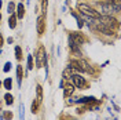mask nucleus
I'll return each mask as SVG.
<instances>
[{"label": "nucleus", "instance_id": "nucleus-10", "mask_svg": "<svg viewBox=\"0 0 121 120\" xmlns=\"http://www.w3.org/2000/svg\"><path fill=\"white\" fill-rule=\"evenodd\" d=\"M73 91H74V87H73L72 84H66V86H65V90H63V95H65V97H69V95L73 94Z\"/></svg>", "mask_w": 121, "mask_h": 120}, {"label": "nucleus", "instance_id": "nucleus-26", "mask_svg": "<svg viewBox=\"0 0 121 120\" xmlns=\"http://www.w3.org/2000/svg\"><path fill=\"white\" fill-rule=\"evenodd\" d=\"M0 21H1V14H0Z\"/></svg>", "mask_w": 121, "mask_h": 120}, {"label": "nucleus", "instance_id": "nucleus-11", "mask_svg": "<svg viewBox=\"0 0 121 120\" xmlns=\"http://www.w3.org/2000/svg\"><path fill=\"white\" fill-rule=\"evenodd\" d=\"M17 11H18L17 17H18V18H23V15H25V7H23L22 3H19V4H18V7H17Z\"/></svg>", "mask_w": 121, "mask_h": 120}, {"label": "nucleus", "instance_id": "nucleus-18", "mask_svg": "<svg viewBox=\"0 0 121 120\" xmlns=\"http://www.w3.org/2000/svg\"><path fill=\"white\" fill-rule=\"evenodd\" d=\"M19 117H21V120H25V108H23V104L19 105Z\"/></svg>", "mask_w": 121, "mask_h": 120}, {"label": "nucleus", "instance_id": "nucleus-24", "mask_svg": "<svg viewBox=\"0 0 121 120\" xmlns=\"http://www.w3.org/2000/svg\"><path fill=\"white\" fill-rule=\"evenodd\" d=\"M3 43H4V39H3V35L0 33V47L3 46Z\"/></svg>", "mask_w": 121, "mask_h": 120}, {"label": "nucleus", "instance_id": "nucleus-25", "mask_svg": "<svg viewBox=\"0 0 121 120\" xmlns=\"http://www.w3.org/2000/svg\"><path fill=\"white\" fill-rule=\"evenodd\" d=\"M1 6H3V1H1V0H0V8H1Z\"/></svg>", "mask_w": 121, "mask_h": 120}, {"label": "nucleus", "instance_id": "nucleus-6", "mask_svg": "<svg viewBox=\"0 0 121 120\" xmlns=\"http://www.w3.org/2000/svg\"><path fill=\"white\" fill-rule=\"evenodd\" d=\"M44 32H45V22H44V14H43L37 18V33L43 35Z\"/></svg>", "mask_w": 121, "mask_h": 120}, {"label": "nucleus", "instance_id": "nucleus-20", "mask_svg": "<svg viewBox=\"0 0 121 120\" xmlns=\"http://www.w3.org/2000/svg\"><path fill=\"white\" fill-rule=\"evenodd\" d=\"M1 117H3V119L10 120V119H13V113H11V112H7V111H6V112L3 113V116H1Z\"/></svg>", "mask_w": 121, "mask_h": 120}, {"label": "nucleus", "instance_id": "nucleus-5", "mask_svg": "<svg viewBox=\"0 0 121 120\" xmlns=\"http://www.w3.org/2000/svg\"><path fill=\"white\" fill-rule=\"evenodd\" d=\"M96 30H99V32H102V33H105V35H107V36H110V35H113V30L109 29L107 26H106L105 23H100V22H96V25L94 26Z\"/></svg>", "mask_w": 121, "mask_h": 120}, {"label": "nucleus", "instance_id": "nucleus-2", "mask_svg": "<svg viewBox=\"0 0 121 120\" xmlns=\"http://www.w3.org/2000/svg\"><path fill=\"white\" fill-rule=\"evenodd\" d=\"M45 60H47V57H45V48L43 46H40L37 48V51H36V66L41 68Z\"/></svg>", "mask_w": 121, "mask_h": 120}, {"label": "nucleus", "instance_id": "nucleus-8", "mask_svg": "<svg viewBox=\"0 0 121 120\" xmlns=\"http://www.w3.org/2000/svg\"><path fill=\"white\" fill-rule=\"evenodd\" d=\"M102 19L105 21V25H109V26H118V21L116 18H112V17H102Z\"/></svg>", "mask_w": 121, "mask_h": 120}, {"label": "nucleus", "instance_id": "nucleus-16", "mask_svg": "<svg viewBox=\"0 0 121 120\" xmlns=\"http://www.w3.org/2000/svg\"><path fill=\"white\" fill-rule=\"evenodd\" d=\"M4 99H6V104H7V105H13L14 98H13L11 94H6V95H4Z\"/></svg>", "mask_w": 121, "mask_h": 120}, {"label": "nucleus", "instance_id": "nucleus-9", "mask_svg": "<svg viewBox=\"0 0 121 120\" xmlns=\"http://www.w3.org/2000/svg\"><path fill=\"white\" fill-rule=\"evenodd\" d=\"M22 77H23L22 66L18 65V66H17V80H18V86H21V83H22Z\"/></svg>", "mask_w": 121, "mask_h": 120}, {"label": "nucleus", "instance_id": "nucleus-3", "mask_svg": "<svg viewBox=\"0 0 121 120\" xmlns=\"http://www.w3.org/2000/svg\"><path fill=\"white\" fill-rule=\"evenodd\" d=\"M100 8L105 11L106 14H110V13H118V11H120V4H118V3H109V4L102 3V4H100Z\"/></svg>", "mask_w": 121, "mask_h": 120}, {"label": "nucleus", "instance_id": "nucleus-12", "mask_svg": "<svg viewBox=\"0 0 121 120\" xmlns=\"http://www.w3.org/2000/svg\"><path fill=\"white\" fill-rule=\"evenodd\" d=\"M8 26L11 28V29H14L15 26H17V17L14 14L10 17V19H8Z\"/></svg>", "mask_w": 121, "mask_h": 120}, {"label": "nucleus", "instance_id": "nucleus-19", "mask_svg": "<svg viewBox=\"0 0 121 120\" xmlns=\"http://www.w3.org/2000/svg\"><path fill=\"white\" fill-rule=\"evenodd\" d=\"M35 65H33V57L32 55H28V69H33Z\"/></svg>", "mask_w": 121, "mask_h": 120}, {"label": "nucleus", "instance_id": "nucleus-4", "mask_svg": "<svg viewBox=\"0 0 121 120\" xmlns=\"http://www.w3.org/2000/svg\"><path fill=\"white\" fill-rule=\"evenodd\" d=\"M72 82H73V84H74L76 87H78V88L85 87V80H84V77L78 76L77 73H74V75L72 76Z\"/></svg>", "mask_w": 121, "mask_h": 120}, {"label": "nucleus", "instance_id": "nucleus-17", "mask_svg": "<svg viewBox=\"0 0 121 120\" xmlns=\"http://www.w3.org/2000/svg\"><path fill=\"white\" fill-rule=\"evenodd\" d=\"M14 10H15V4H14V1H10V3H8V7H7V13L13 14V13H14Z\"/></svg>", "mask_w": 121, "mask_h": 120}, {"label": "nucleus", "instance_id": "nucleus-23", "mask_svg": "<svg viewBox=\"0 0 121 120\" xmlns=\"http://www.w3.org/2000/svg\"><path fill=\"white\" fill-rule=\"evenodd\" d=\"M11 69V62H7L6 65H4V72H8Z\"/></svg>", "mask_w": 121, "mask_h": 120}, {"label": "nucleus", "instance_id": "nucleus-1", "mask_svg": "<svg viewBox=\"0 0 121 120\" xmlns=\"http://www.w3.org/2000/svg\"><path fill=\"white\" fill-rule=\"evenodd\" d=\"M77 8H78V10H80V11H81L85 17H88V18L98 19L99 17H100L98 11H95L94 8H91L90 6H87V4H83V3H81V4H77Z\"/></svg>", "mask_w": 121, "mask_h": 120}, {"label": "nucleus", "instance_id": "nucleus-7", "mask_svg": "<svg viewBox=\"0 0 121 120\" xmlns=\"http://www.w3.org/2000/svg\"><path fill=\"white\" fill-rule=\"evenodd\" d=\"M70 104H90V102H95V97H83L80 99H70Z\"/></svg>", "mask_w": 121, "mask_h": 120}, {"label": "nucleus", "instance_id": "nucleus-27", "mask_svg": "<svg viewBox=\"0 0 121 120\" xmlns=\"http://www.w3.org/2000/svg\"><path fill=\"white\" fill-rule=\"evenodd\" d=\"M0 87H1V82H0Z\"/></svg>", "mask_w": 121, "mask_h": 120}, {"label": "nucleus", "instance_id": "nucleus-22", "mask_svg": "<svg viewBox=\"0 0 121 120\" xmlns=\"http://www.w3.org/2000/svg\"><path fill=\"white\" fill-rule=\"evenodd\" d=\"M73 17H74L76 19H77V25H78V28H83V21H81V19H80V18H78V17H77V15L74 14V13H73Z\"/></svg>", "mask_w": 121, "mask_h": 120}, {"label": "nucleus", "instance_id": "nucleus-13", "mask_svg": "<svg viewBox=\"0 0 121 120\" xmlns=\"http://www.w3.org/2000/svg\"><path fill=\"white\" fill-rule=\"evenodd\" d=\"M36 91H37V101L40 102V101L43 99V88H41V86H40V84H37Z\"/></svg>", "mask_w": 121, "mask_h": 120}, {"label": "nucleus", "instance_id": "nucleus-21", "mask_svg": "<svg viewBox=\"0 0 121 120\" xmlns=\"http://www.w3.org/2000/svg\"><path fill=\"white\" fill-rule=\"evenodd\" d=\"M37 101H33V104H32V112L33 113H37Z\"/></svg>", "mask_w": 121, "mask_h": 120}, {"label": "nucleus", "instance_id": "nucleus-14", "mask_svg": "<svg viewBox=\"0 0 121 120\" xmlns=\"http://www.w3.org/2000/svg\"><path fill=\"white\" fill-rule=\"evenodd\" d=\"M15 57H17V60L21 61L22 60V50H21V47H15Z\"/></svg>", "mask_w": 121, "mask_h": 120}, {"label": "nucleus", "instance_id": "nucleus-15", "mask_svg": "<svg viewBox=\"0 0 121 120\" xmlns=\"http://www.w3.org/2000/svg\"><path fill=\"white\" fill-rule=\"evenodd\" d=\"M3 84H4V88H6V90H11V86H13V80H11V79L8 77V79H6V80H4V83H3Z\"/></svg>", "mask_w": 121, "mask_h": 120}]
</instances>
